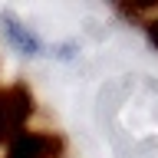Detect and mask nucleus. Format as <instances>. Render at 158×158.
<instances>
[{
    "label": "nucleus",
    "mask_w": 158,
    "mask_h": 158,
    "mask_svg": "<svg viewBox=\"0 0 158 158\" xmlns=\"http://www.w3.org/2000/svg\"><path fill=\"white\" fill-rule=\"evenodd\" d=\"M0 23H3V33H7V40L20 49V53H23V56H40V53H43V43H40V36H36V33H33V30H30L27 23L17 17V13L3 10V13H0Z\"/></svg>",
    "instance_id": "obj_2"
},
{
    "label": "nucleus",
    "mask_w": 158,
    "mask_h": 158,
    "mask_svg": "<svg viewBox=\"0 0 158 158\" xmlns=\"http://www.w3.org/2000/svg\"><path fill=\"white\" fill-rule=\"evenodd\" d=\"M7 158H59V142L40 132H17L7 148Z\"/></svg>",
    "instance_id": "obj_1"
},
{
    "label": "nucleus",
    "mask_w": 158,
    "mask_h": 158,
    "mask_svg": "<svg viewBox=\"0 0 158 158\" xmlns=\"http://www.w3.org/2000/svg\"><path fill=\"white\" fill-rule=\"evenodd\" d=\"M148 36H152V43L158 46V20H152V23H148Z\"/></svg>",
    "instance_id": "obj_3"
}]
</instances>
